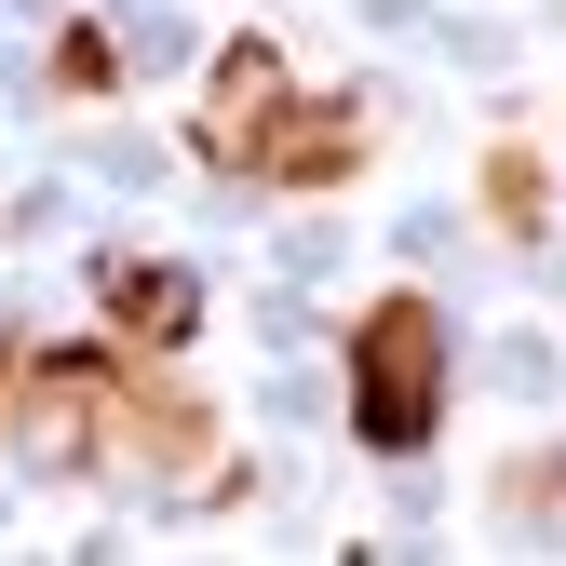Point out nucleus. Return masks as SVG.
<instances>
[{"label": "nucleus", "mask_w": 566, "mask_h": 566, "mask_svg": "<svg viewBox=\"0 0 566 566\" xmlns=\"http://www.w3.org/2000/svg\"><path fill=\"white\" fill-rule=\"evenodd\" d=\"M446 378H459V350H446V311L432 297L350 311V432H365L378 459H418V446L446 432Z\"/></svg>", "instance_id": "f257e3e1"}, {"label": "nucleus", "mask_w": 566, "mask_h": 566, "mask_svg": "<svg viewBox=\"0 0 566 566\" xmlns=\"http://www.w3.org/2000/svg\"><path fill=\"white\" fill-rule=\"evenodd\" d=\"M297 108V82H283V54L270 41H230L217 67H202V108H189V149L217 163V176H256V149H270V122Z\"/></svg>", "instance_id": "f03ea898"}, {"label": "nucleus", "mask_w": 566, "mask_h": 566, "mask_svg": "<svg viewBox=\"0 0 566 566\" xmlns=\"http://www.w3.org/2000/svg\"><path fill=\"white\" fill-rule=\"evenodd\" d=\"M95 311H108L122 350H189V337H202V283H189L176 256H108V270H95Z\"/></svg>", "instance_id": "7ed1b4c3"}, {"label": "nucleus", "mask_w": 566, "mask_h": 566, "mask_svg": "<svg viewBox=\"0 0 566 566\" xmlns=\"http://www.w3.org/2000/svg\"><path fill=\"white\" fill-rule=\"evenodd\" d=\"M350 163H365V108L350 95H297L270 122V149H256V189H337Z\"/></svg>", "instance_id": "20e7f679"}, {"label": "nucleus", "mask_w": 566, "mask_h": 566, "mask_svg": "<svg viewBox=\"0 0 566 566\" xmlns=\"http://www.w3.org/2000/svg\"><path fill=\"white\" fill-rule=\"evenodd\" d=\"M485 202H500V230H539V202H553V176H539V149L513 135L500 163H485Z\"/></svg>", "instance_id": "39448f33"}, {"label": "nucleus", "mask_w": 566, "mask_h": 566, "mask_svg": "<svg viewBox=\"0 0 566 566\" xmlns=\"http://www.w3.org/2000/svg\"><path fill=\"white\" fill-rule=\"evenodd\" d=\"M54 82H67V95H95V82H108V41H95V28H67V41H54Z\"/></svg>", "instance_id": "423d86ee"}, {"label": "nucleus", "mask_w": 566, "mask_h": 566, "mask_svg": "<svg viewBox=\"0 0 566 566\" xmlns=\"http://www.w3.org/2000/svg\"><path fill=\"white\" fill-rule=\"evenodd\" d=\"M0 405H14V350H0Z\"/></svg>", "instance_id": "0eeeda50"}]
</instances>
